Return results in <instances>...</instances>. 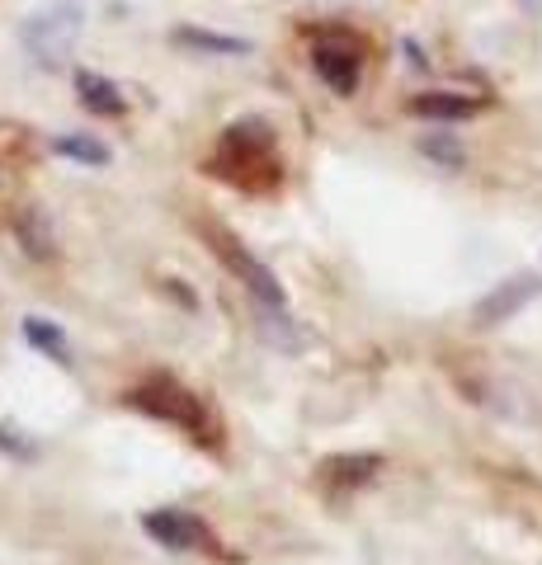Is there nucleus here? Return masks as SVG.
I'll list each match as a JSON object with an SVG mask.
<instances>
[{
	"label": "nucleus",
	"mask_w": 542,
	"mask_h": 565,
	"mask_svg": "<svg viewBox=\"0 0 542 565\" xmlns=\"http://www.w3.org/2000/svg\"><path fill=\"white\" fill-rule=\"evenodd\" d=\"M128 411L137 415H147L156 424H170V429H180L189 434L199 448H222V419L213 415V405H208L203 396H194L180 377H170V373H147L137 386H128Z\"/></svg>",
	"instance_id": "1"
},
{
	"label": "nucleus",
	"mask_w": 542,
	"mask_h": 565,
	"mask_svg": "<svg viewBox=\"0 0 542 565\" xmlns=\"http://www.w3.org/2000/svg\"><path fill=\"white\" fill-rule=\"evenodd\" d=\"M222 180H232L241 189H265L278 180V156H274V128L265 118H241L222 132L217 156L208 166Z\"/></svg>",
	"instance_id": "2"
},
{
	"label": "nucleus",
	"mask_w": 542,
	"mask_h": 565,
	"mask_svg": "<svg viewBox=\"0 0 542 565\" xmlns=\"http://www.w3.org/2000/svg\"><path fill=\"white\" fill-rule=\"evenodd\" d=\"M208 245H213V255L226 264V274L241 278V288L251 292L255 311L265 316V330H288V288L278 282V274L269 269L265 259H259L251 245H241L226 226H208Z\"/></svg>",
	"instance_id": "3"
},
{
	"label": "nucleus",
	"mask_w": 542,
	"mask_h": 565,
	"mask_svg": "<svg viewBox=\"0 0 542 565\" xmlns=\"http://www.w3.org/2000/svg\"><path fill=\"white\" fill-rule=\"evenodd\" d=\"M81 33H85V6H81V0H47V6H39L33 14H24L20 43H24V52H29V57L39 62V66L57 71V66H66V57L76 52Z\"/></svg>",
	"instance_id": "4"
},
{
	"label": "nucleus",
	"mask_w": 542,
	"mask_h": 565,
	"mask_svg": "<svg viewBox=\"0 0 542 565\" xmlns=\"http://www.w3.org/2000/svg\"><path fill=\"white\" fill-rule=\"evenodd\" d=\"M311 66L336 95H354L363 76V43L349 29H326L311 43Z\"/></svg>",
	"instance_id": "5"
},
{
	"label": "nucleus",
	"mask_w": 542,
	"mask_h": 565,
	"mask_svg": "<svg viewBox=\"0 0 542 565\" xmlns=\"http://www.w3.org/2000/svg\"><path fill=\"white\" fill-rule=\"evenodd\" d=\"M142 533L166 546V552H213V527H208L194 509H151V514H142Z\"/></svg>",
	"instance_id": "6"
},
{
	"label": "nucleus",
	"mask_w": 542,
	"mask_h": 565,
	"mask_svg": "<svg viewBox=\"0 0 542 565\" xmlns=\"http://www.w3.org/2000/svg\"><path fill=\"white\" fill-rule=\"evenodd\" d=\"M533 297H542V278H533V274H519V278L496 282V288L477 302V326H504V321H514V316L529 307Z\"/></svg>",
	"instance_id": "7"
},
{
	"label": "nucleus",
	"mask_w": 542,
	"mask_h": 565,
	"mask_svg": "<svg viewBox=\"0 0 542 565\" xmlns=\"http://www.w3.org/2000/svg\"><path fill=\"white\" fill-rule=\"evenodd\" d=\"M382 467H387L382 452H336L321 462V481L330 494H354L363 486H373Z\"/></svg>",
	"instance_id": "8"
},
{
	"label": "nucleus",
	"mask_w": 542,
	"mask_h": 565,
	"mask_svg": "<svg viewBox=\"0 0 542 565\" xmlns=\"http://www.w3.org/2000/svg\"><path fill=\"white\" fill-rule=\"evenodd\" d=\"M20 340L33 349V353H43L47 363H57V367H72V340H66V330L57 321H47V316H24L20 321Z\"/></svg>",
	"instance_id": "9"
},
{
	"label": "nucleus",
	"mask_w": 542,
	"mask_h": 565,
	"mask_svg": "<svg viewBox=\"0 0 542 565\" xmlns=\"http://www.w3.org/2000/svg\"><path fill=\"white\" fill-rule=\"evenodd\" d=\"M411 114L415 118H429V122H467L481 114V104L471 95H458V90H425L411 99Z\"/></svg>",
	"instance_id": "10"
},
{
	"label": "nucleus",
	"mask_w": 542,
	"mask_h": 565,
	"mask_svg": "<svg viewBox=\"0 0 542 565\" xmlns=\"http://www.w3.org/2000/svg\"><path fill=\"white\" fill-rule=\"evenodd\" d=\"M14 236H20V250L29 259H52L57 255V236H52V222L39 203H29L14 212Z\"/></svg>",
	"instance_id": "11"
},
{
	"label": "nucleus",
	"mask_w": 542,
	"mask_h": 565,
	"mask_svg": "<svg viewBox=\"0 0 542 565\" xmlns=\"http://www.w3.org/2000/svg\"><path fill=\"white\" fill-rule=\"evenodd\" d=\"M76 95H81V104H85L91 114H104V118H124V114H128L124 90H118L114 81L95 76V71H76Z\"/></svg>",
	"instance_id": "12"
},
{
	"label": "nucleus",
	"mask_w": 542,
	"mask_h": 565,
	"mask_svg": "<svg viewBox=\"0 0 542 565\" xmlns=\"http://www.w3.org/2000/svg\"><path fill=\"white\" fill-rule=\"evenodd\" d=\"M52 151L66 156V161H76V166H109V147L95 137H85V132H62V137H52Z\"/></svg>",
	"instance_id": "13"
},
{
	"label": "nucleus",
	"mask_w": 542,
	"mask_h": 565,
	"mask_svg": "<svg viewBox=\"0 0 542 565\" xmlns=\"http://www.w3.org/2000/svg\"><path fill=\"white\" fill-rule=\"evenodd\" d=\"M174 43L184 47H199V52H222V57H246L251 43L246 39H232V33H203V29H180Z\"/></svg>",
	"instance_id": "14"
},
{
	"label": "nucleus",
	"mask_w": 542,
	"mask_h": 565,
	"mask_svg": "<svg viewBox=\"0 0 542 565\" xmlns=\"http://www.w3.org/2000/svg\"><path fill=\"white\" fill-rule=\"evenodd\" d=\"M419 151H425L434 166H444V170H458V166L467 161L463 141L453 137V132H429V137H419Z\"/></svg>",
	"instance_id": "15"
},
{
	"label": "nucleus",
	"mask_w": 542,
	"mask_h": 565,
	"mask_svg": "<svg viewBox=\"0 0 542 565\" xmlns=\"http://www.w3.org/2000/svg\"><path fill=\"white\" fill-rule=\"evenodd\" d=\"M0 452H10L14 462H29V457H39V448H33L29 438H20V429L6 424V419H0Z\"/></svg>",
	"instance_id": "16"
},
{
	"label": "nucleus",
	"mask_w": 542,
	"mask_h": 565,
	"mask_svg": "<svg viewBox=\"0 0 542 565\" xmlns=\"http://www.w3.org/2000/svg\"><path fill=\"white\" fill-rule=\"evenodd\" d=\"M523 6H529V10H538V14H542V0H523Z\"/></svg>",
	"instance_id": "17"
}]
</instances>
